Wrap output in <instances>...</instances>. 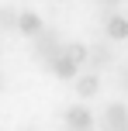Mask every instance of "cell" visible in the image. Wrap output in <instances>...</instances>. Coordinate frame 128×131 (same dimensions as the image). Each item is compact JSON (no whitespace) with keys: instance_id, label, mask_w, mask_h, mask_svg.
Returning <instances> with one entry per match:
<instances>
[{"instance_id":"7a4b0ae2","label":"cell","mask_w":128,"mask_h":131,"mask_svg":"<svg viewBox=\"0 0 128 131\" xmlns=\"http://www.w3.org/2000/svg\"><path fill=\"white\" fill-rule=\"evenodd\" d=\"M17 31L21 35H38L42 31V17L35 10H17Z\"/></svg>"},{"instance_id":"8992f818","label":"cell","mask_w":128,"mask_h":131,"mask_svg":"<svg viewBox=\"0 0 128 131\" xmlns=\"http://www.w3.org/2000/svg\"><path fill=\"white\" fill-rule=\"evenodd\" d=\"M97 86H101V79H97V76H80V79H76V97H83V100L94 97Z\"/></svg>"},{"instance_id":"52a82bcc","label":"cell","mask_w":128,"mask_h":131,"mask_svg":"<svg viewBox=\"0 0 128 131\" xmlns=\"http://www.w3.org/2000/svg\"><path fill=\"white\" fill-rule=\"evenodd\" d=\"M62 52H66V55H69V59H73L76 66H83V62H87V55H90L87 48H83V45H76V41H73V45H66Z\"/></svg>"},{"instance_id":"277c9868","label":"cell","mask_w":128,"mask_h":131,"mask_svg":"<svg viewBox=\"0 0 128 131\" xmlns=\"http://www.w3.org/2000/svg\"><path fill=\"white\" fill-rule=\"evenodd\" d=\"M52 72H55L59 79H73V76H76V62L69 59L66 52H62V55H55V62H52Z\"/></svg>"},{"instance_id":"9c48e42d","label":"cell","mask_w":128,"mask_h":131,"mask_svg":"<svg viewBox=\"0 0 128 131\" xmlns=\"http://www.w3.org/2000/svg\"><path fill=\"white\" fill-rule=\"evenodd\" d=\"M104 4H118V0H104Z\"/></svg>"},{"instance_id":"5b68a950","label":"cell","mask_w":128,"mask_h":131,"mask_svg":"<svg viewBox=\"0 0 128 131\" xmlns=\"http://www.w3.org/2000/svg\"><path fill=\"white\" fill-rule=\"evenodd\" d=\"M107 38H114V41H125L128 38V21L125 17H107Z\"/></svg>"},{"instance_id":"3957f363","label":"cell","mask_w":128,"mask_h":131,"mask_svg":"<svg viewBox=\"0 0 128 131\" xmlns=\"http://www.w3.org/2000/svg\"><path fill=\"white\" fill-rule=\"evenodd\" d=\"M107 124H111V131H128V111H125V104H111L107 107Z\"/></svg>"},{"instance_id":"6da1fadb","label":"cell","mask_w":128,"mask_h":131,"mask_svg":"<svg viewBox=\"0 0 128 131\" xmlns=\"http://www.w3.org/2000/svg\"><path fill=\"white\" fill-rule=\"evenodd\" d=\"M66 128L69 131H90V128H94L90 111H87V107H69V111H66Z\"/></svg>"},{"instance_id":"ba28073f","label":"cell","mask_w":128,"mask_h":131,"mask_svg":"<svg viewBox=\"0 0 128 131\" xmlns=\"http://www.w3.org/2000/svg\"><path fill=\"white\" fill-rule=\"evenodd\" d=\"M0 28H17V14L0 7Z\"/></svg>"}]
</instances>
